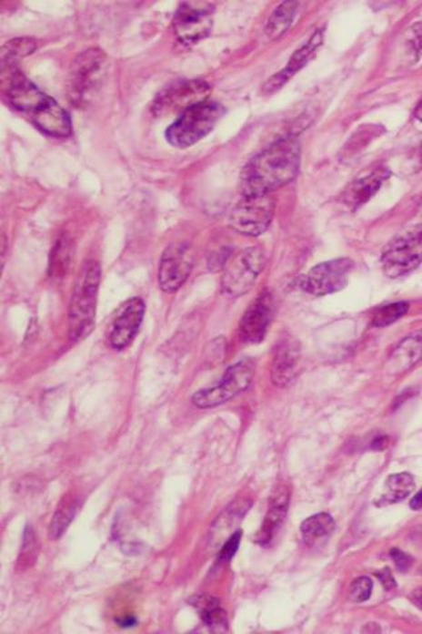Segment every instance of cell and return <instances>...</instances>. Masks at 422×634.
<instances>
[{
  "mask_svg": "<svg viewBox=\"0 0 422 634\" xmlns=\"http://www.w3.org/2000/svg\"><path fill=\"white\" fill-rule=\"evenodd\" d=\"M388 178V169H377L363 178L357 179L342 193L343 204L351 210H359L379 192L384 181Z\"/></svg>",
  "mask_w": 422,
  "mask_h": 634,
  "instance_id": "ac0fdd59",
  "label": "cell"
},
{
  "mask_svg": "<svg viewBox=\"0 0 422 634\" xmlns=\"http://www.w3.org/2000/svg\"><path fill=\"white\" fill-rule=\"evenodd\" d=\"M266 262V252L257 246L237 252L226 264L222 275V291L225 295L228 298L246 295L259 278Z\"/></svg>",
  "mask_w": 422,
  "mask_h": 634,
  "instance_id": "8992f818",
  "label": "cell"
},
{
  "mask_svg": "<svg viewBox=\"0 0 422 634\" xmlns=\"http://www.w3.org/2000/svg\"><path fill=\"white\" fill-rule=\"evenodd\" d=\"M418 158H420V164L422 166V145L420 147V151H418Z\"/></svg>",
  "mask_w": 422,
  "mask_h": 634,
  "instance_id": "ab89813d",
  "label": "cell"
},
{
  "mask_svg": "<svg viewBox=\"0 0 422 634\" xmlns=\"http://www.w3.org/2000/svg\"><path fill=\"white\" fill-rule=\"evenodd\" d=\"M408 310L409 304L406 302L384 305V307L377 308V312L372 317V324L377 328L388 327L406 315Z\"/></svg>",
  "mask_w": 422,
  "mask_h": 634,
  "instance_id": "83f0119b",
  "label": "cell"
},
{
  "mask_svg": "<svg viewBox=\"0 0 422 634\" xmlns=\"http://www.w3.org/2000/svg\"><path fill=\"white\" fill-rule=\"evenodd\" d=\"M322 43H324V34L322 31H316L303 46L293 53L292 57L289 58L288 66L264 84V93L271 94L283 87L296 73L300 72L309 63L310 58L315 56L316 49L321 46Z\"/></svg>",
  "mask_w": 422,
  "mask_h": 634,
  "instance_id": "e0dca14e",
  "label": "cell"
},
{
  "mask_svg": "<svg viewBox=\"0 0 422 634\" xmlns=\"http://www.w3.org/2000/svg\"><path fill=\"white\" fill-rule=\"evenodd\" d=\"M70 261H72L70 240L66 237H61L55 242L52 251L51 262H49V277L53 279L65 277L70 267Z\"/></svg>",
  "mask_w": 422,
  "mask_h": 634,
  "instance_id": "484cf974",
  "label": "cell"
},
{
  "mask_svg": "<svg viewBox=\"0 0 422 634\" xmlns=\"http://www.w3.org/2000/svg\"><path fill=\"white\" fill-rule=\"evenodd\" d=\"M301 147L295 137L281 138L251 158L240 176L243 196L271 195L295 180L300 169Z\"/></svg>",
  "mask_w": 422,
  "mask_h": 634,
  "instance_id": "6da1fadb",
  "label": "cell"
},
{
  "mask_svg": "<svg viewBox=\"0 0 422 634\" xmlns=\"http://www.w3.org/2000/svg\"><path fill=\"white\" fill-rule=\"evenodd\" d=\"M391 557L392 559H394L396 568L400 569V571L406 572L407 569H409L410 565H412V557H410L408 554L398 550V548H392Z\"/></svg>",
  "mask_w": 422,
  "mask_h": 634,
  "instance_id": "d6a6232c",
  "label": "cell"
},
{
  "mask_svg": "<svg viewBox=\"0 0 422 634\" xmlns=\"http://www.w3.org/2000/svg\"><path fill=\"white\" fill-rule=\"evenodd\" d=\"M421 574H422V568H421Z\"/></svg>",
  "mask_w": 422,
  "mask_h": 634,
  "instance_id": "b9f144b4",
  "label": "cell"
},
{
  "mask_svg": "<svg viewBox=\"0 0 422 634\" xmlns=\"http://www.w3.org/2000/svg\"><path fill=\"white\" fill-rule=\"evenodd\" d=\"M79 507L78 501L75 498H66L63 501V505L55 510V516L49 527V536L53 539H58L67 530V527L72 524Z\"/></svg>",
  "mask_w": 422,
  "mask_h": 634,
  "instance_id": "d4e9b609",
  "label": "cell"
},
{
  "mask_svg": "<svg viewBox=\"0 0 422 634\" xmlns=\"http://www.w3.org/2000/svg\"><path fill=\"white\" fill-rule=\"evenodd\" d=\"M388 445V437L387 436H379L377 437V439L372 442V448L374 449H384Z\"/></svg>",
  "mask_w": 422,
  "mask_h": 634,
  "instance_id": "d590c367",
  "label": "cell"
},
{
  "mask_svg": "<svg viewBox=\"0 0 422 634\" xmlns=\"http://www.w3.org/2000/svg\"><path fill=\"white\" fill-rule=\"evenodd\" d=\"M410 600L415 604L416 607L420 608L422 610V587L420 588L415 589L410 595Z\"/></svg>",
  "mask_w": 422,
  "mask_h": 634,
  "instance_id": "e575fe53",
  "label": "cell"
},
{
  "mask_svg": "<svg viewBox=\"0 0 422 634\" xmlns=\"http://www.w3.org/2000/svg\"><path fill=\"white\" fill-rule=\"evenodd\" d=\"M413 489H415V478L412 475L406 474V472L391 475L386 481V495H384L383 500L387 504L406 500Z\"/></svg>",
  "mask_w": 422,
  "mask_h": 634,
  "instance_id": "cb8c5ba5",
  "label": "cell"
},
{
  "mask_svg": "<svg viewBox=\"0 0 422 634\" xmlns=\"http://www.w3.org/2000/svg\"><path fill=\"white\" fill-rule=\"evenodd\" d=\"M334 528H336V522H334L333 516L327 513H318V515L309 516L301 524V533L307 543L327 538L333 533Z\"/></svg>",
  "mask_w": 422,
  "mask_h": 634,
  "instance_id": "603a6c76",
  "label": "cell"
},
{
  "mask_svg": "<svg viewBox=\"0 0 422 634\" xmlns=\"http://www.w3.org/2000/svg\"><path fill=\"white\" fill-rule=\"evenodd\" d=\"M275 304L272 293L264 291L246 311L239 322V336L242 342L257 343L263 342L274 317Z\"/></svg>",
  "mask_w": 422,
  "mask_h": 634,
  "instance_id": "9a60e30c",
  "label": "cell"
},
{
  "mask_svg": "<svg viewBox=\"0 0 422 634\" xmlns=\"http://www.w3.org/2000/svg\"><path fill=\"white\" fill-rule=\"evenodd\" d=\"M415 117L422 122V98L418 101L417 106L415 108Z\"/></svg>",
  "mask_w": 422,
  "mask_h": 634,
  "instance_id": "f35d334b",
  "label": "cell"
},
{
  "mask_svg": "<svg viewBox=\"0 0 422 634\" xmlns=\"http://www.w3.org/2000/svg\"><path fill=\"white\" fill-rule=\"evenodd\" d=\"M101 266L89 261L82 269L69 307V336L73 342L86 339L95 327L96 295Z\"/></svg>",
  "mask_w": 422,
  "mask_h": 634,
  "instance_id": "3957f363",
  "label": "cell"
},
{
  "mask_svg": "<svg viewBox=\"0 0 422 634\" xmlns=\"http://www.w3.org/2000/svg\"><path fill=\"white\" fill-rule=\"evenodd\" d=\"M5 98L10 105L31 119L39 130L55 138L72 135V120L55 99L41 92L36 85L26 79L14 66H2Z\"/></svg>",
  "mask_w": 422,
  "mask_h": 634,
  "instance_id": "7a4b0ae2",
  "label": "cell"
},
{
  "mask_svg": "<svg viewBox=\"0 0 422 634\" xmlns=\"http://www.w3.org/2000/svg\"><path fill=\"white\" fill-rule=\"evenodd\" d=\"M420 211H421V216H422V202H421Z\"/></svg>",
  "mask_w": 422,
  "mask_h": 634,
  "instance_id": "60d3db41",
  "label": "cell"
},
{
  "mask_svg": "<svg viewBox=\"0 0 422 634\" xmlns=\"http://www.w3.org/2000/svg\"><path fill=\"white\" fill-rule=\"evenodd\" d=\"M422 360V332L406 337L392 352L387 363L389 374H401L408 372Z\"/></svg>",
  "mask_w": 422,
  "mask_h": 634,
  "instance_id": "d6986e66",
  "label": "cell"
},
{
  "mask_svg": "<svg viewBox=\"0 0 422 634\" xmlns=\"http://www.w3.org/2000/svg\"><path fill=\"white\" fill-rule=\"evenodd\" d=\"M301 351L300 345L295 339L281 340L275 351L272 360V383L278 387H286L292 383L300 372Z\"/></svg>",
  "mask_w": 422,
  "mask_h": 634,
  "instance_id": "2e32d148",
  "label": "cell"
},
{
  "mask_svg": "<svg viewBox=\"0 0 422 634\" xmlns=\"http://www.w3.org/2000/svg\"><path fill=\"white\" fill-rule=\"evenodd\" d=\"M240 539H242V531H236L222 547L221 553L218 555L219 562H230L231 557L236 554L237 548H239Z\"/></svg>",
  "mask_w": 422,
  "mask_h": 634,
  "instance_id": "1f68e13d",
  "label": "cell"
},
{
  "mask_svg": "<svg viewBox=\"0 0 422 634\" xmlns=\"http://www.w3.org/2000/svg\"><path fill=\"white\" fill-rule=\"evenodd\" d=\"M122 627H131V625L136 624V620L134 618H125L123 620H119Z\"/></svg>",
  "mask_w": 422,
  "mask_h": 634,
  "instance_id": "74e56055",
  "label": "cell"
},
{
  "mask_svg": "<svg viewBox=\"0 0 422 634\" xmlns=\"http://www.w3.org/2000/svg\"><path fill=\"white\" fill-rule=\"evenodd\" d=\"M298 3L284 2L274 11L266 26V35L269 40H277L292 26L297 14Z\"/></svg>",
  "mask_w": 422,
  "mask_h": 634,
  "instance_id": "44dd1931",
  "label": "cell"
},
{
  "mask_svg": "<svg viewBox=\"0 0 422 634\" xmlns=\"http://www.w3.org/2000/svg\"><path fill=\"white\" fill-rule=\"evenodd\" d=\"M377 578H379L383 586L386 587L387 589L395 588V579L388 568L383 569L382 572H379V574H377Z\"/></svg>",
  "mask_w": 422,
  "mask_h": 634,
  "instance_id": "836d02e7",
  "label": "cell"
},
{
  "mask_svg": "<svg viewBox=\"0 0 422 634\" xmlns=\"http://www.w3.org/2000/svg\"><path fill=\"white\" fill-rule=\"evenodd\" d=\"M193 269V254L186 243H173L161 255L158 264V284L166 293L184 286Z\"/></svg>",
  "mask_w": 422,
  "mask_h": 634,
  "instance_id": "4fadbf2b",
  "label": "cell"
},
{
  "mask_svg": "<svg viewBox=\"0 0 422 634\" xmlns=\"http://www.w3.org/2000/svg\"><path fill=\"white\" fill-rule=\"evenodd\" d=\"M37 543L36 538H35L34 530L31 528H26L25 533V543H23L22 555H20L19 563H22L25 568V563L29 562L31 565V560L34 562L35 557H36Z\"/></svg>",
  "mask_w": 422,
  "mask_h": 634,
  "instance_id": "4dcf8cb0",
  "label": "cell"
},
{
  "mask_svg": "<svg viewBox=\"0 0 422 634\" xmlns=\"http://www.w3.org/2000/svg\"><path fill=\"white\" fill-rule=\"evenodd\" d=\"M146 304L142 299L132 298L119 308L113 325H111L108 342L116 351H123L134 343L139 333L145 319Z\"/></svg>",
  "mask_w": 422,
  "mask_h": 634,
  "instance_id": "5bb4252c",
  "label": "cell"
},
{
  "mask_svg": "<svg viewBox=\"0 0 422 634\" xmlns=\"http://www.w3.org/2000/svg\"><path fill=\"white\" fill-rule=\"evenodd\" d=\"M193 604L199 610L202 621L211 629L218 630V632L227 629V616L219 607V601L216 598L210 596H198Z\"/></svg>",
  "mask_w": 422,
  "mask_h": 634,
  "instance_id": "7402d4cb",
  "label": "cell"
},
{
  "mask_svg": "<svg viewBox=\"0 0 422 634\" xmlns=\"http://www.w3.org/2000/svg\"><path fill=\"white\" fill-rule=\"evenodd\" d=\"M354 262L348 258L316 264L307 274L300 278V289L315 296L338 292L348 283Z\"/></svg>",
  "mask_w": 422,
  "mask_h": 634,
  "instance_id": "8fae6325",
  "label": "cell"
},
{
  "mask_svg": "<svg viewBox=\"0 0 422 634\" xmlns=\"http://www.w3.org/2000/svg\"><path fill=\"white\" fill-rule=\"evenodd\" d=\"M422 263V224L413 226L388 243L382 255L384 274L403 277Z\"/></svg>",
  "mask_w": 422,
  "mask_h": 634,
  "instance_id": "52a82bcc",
  "label": "cell"
},
{
  "mask_svg": "<svg viewBox=\"0 0 422 634\" xmlns=\"http://www.w3.org/2000/svg\"><path fill=\"white\" fill-rule=\"evenodd\" d=\"M209 93V85L201 79L176 82L157 94L152 105V111L157 117H166V114L177 113V111L183 114L192 106L207 101Z\"/></svg>",
  "mask_w": 422,
  "mask_h": 634,
  "instance_id": "7c38bea8",
  "label": "cell"
},
{
  "mask_svg": "<svg viewBox=\"0 0 422 634\" xmlns=\"http://www.w3.org/2000/svg\"><path fill=\"white\" fill-rule=\"evenodd\" d=\"M36 51V41L20 37L7 41L2 48V66H15L16 60Z\"/></svg>",
  "mask_w": 422,
  "mask_h": 634,
  "instance_id": "4316f807",
  "label": "cell"
},
{
  "mask_svg": "<svg viewBox=\"0 0 422 634\" xmlns=\"http://www.w3.org/2000/svg\"><path fill=\"white\" fill-rule=\"evenodd\" d=\"M274 213L275 199L271 195L243 196L231 211L228 225L243 236L259 237L271 225Z\"/></svg>",
  "mask_w": 422,
  "mask_h": 634,
  "instance_id": "9c48e42d",
  "label": "cell"
},
{
  "mask_svg": "<svg viewBox=\"0 0 422 634\" xmlns=\"http://www.w3.org/2000/svg\"><path fill=\"white\" fill-rule=\"evenodd\" d=\"M407 46L413 61L417 63L422 56V22L416 23L407 31Z\"/></svg>",
  "mask_w": 422,
  "mask_h": 634,
  "instance_id": "f546056e",
  "label": "cell"
},
{
  "mask_svg": "<svg viewBox=\"0 0 422 634\" xmlns=\"http://www.w3.org/2000/svg\"><path fill=\"white\" fill-rule=\"evenodd\" d=\"M288 493L280 492L272 498L271 507L264 519L263 527L257 534L256 541L260 545H266L272 541L275 533L286 518V509H288Z\"/></svg>",
  "mask_w": 422,
  "mask_h": 634,
  "instance_id": "ffe728a7",
  "label": "cell"
},
{
  "mask_svg": "<svg viewBox=\"0 0 422 634\" xmlns=\"http://www.w3.org/2000/svg\"><path fill=\"white\" fill-rule=\"evenodd\" d=\"M372 580L367 577L357 578L351 583L350 589H348V598L353 603H365L371 596L372 592Z\"/></svg>",
  "mask_w": 422,
  "mask_h": 634,
  "instance_id": "f1b7e54d",
  "label": "cell"
},
{
  "mask_svg": "<svg viewBox=\"0 0 422 634\" xmlns=\"http://www.w3.org/2000/svg\"><path fill=\"white\" fill-rule=\"evenodd\" d=\"M255 363L251 360H242L225 373L221 383L210 389L199 390L193 395L192 402L199 409H213L221 406L230 399L250 387L254 380Z\"/></svg>",
  "mask_w": 422,
  "mask_h": 634,
  "instance_id": "ba28073f",
  "label": "cell"
},
{
  "mask_svg": "<svg viewBox=\"0 0 422 634\" xmlns=\"http://www.w3.org/2000/svg\"><path fill=\"white\" fill-rule=\"evenodd\" d=\"M107 67V56L98 48L79 53L67 76V98L77 107H85L98 92Z\"/></svg>",
  "mask_w": 422,
  "mask_h": 634,
  "instance_id": "277c9868",
  "label": "cell"
},
{
  "mask_svg": "<svg viewBox=\"0 0 422 634\" xmlns=\"http://www.w3.org/2000/svg\"><path fill=\"white\" fill-rule=\"evenodd\" d=\"M410 507H412L413 510L422 509V489L412 498V501H410Z\"/></svg>",
  "mask_w": 422,
  "mask_h": 634,
  "instance_id": "8d00e7d4",
  "label": "cell"
},
{
  "mask_svg": "<svg viewBox=\"0 0 422 634\" xmlns=\"http://www.w3.org/2000/svg\"><path fill=\"white\" fill-rule=\"evenodd\" d=\"M224 114V106L216 102L204 101L192 106L166 128V140L177 148L196 145L213 131Z\"/></svg>",
  "mask_w": 422,
  "mask_h": 634,
  "instance_id": "5b68a950",
  "label": "cell"
},
{
  "mask_svg": "<svg viewBox=\"0 0 422 634\" xmlns=\"http://www.w3.org/2000/svg\"><path fill=\"white\" fill-rule=\"evenodd\" d=\"M214 8V5L207 2L181 3L173 17V31L178 41L192 46L209 36Z\"/></svg>",
  "mask_w": 422,
  "mask_h": 634,
  "instance_id": "30bf717a",
  "label": "cell"
}]
</instances>
